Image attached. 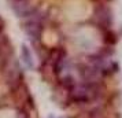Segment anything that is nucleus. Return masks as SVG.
<instances>
[{
  "label": "nucleus",
  "instance_id": "423d86ee",
  "mask_svg": "<svg viewBox=\"0 0 122 118\" xmlns=\"http://www.w3.org/2000/svg\"><path fill=\"white\" fill-rule=\"evenodd\" d=\"M61 85L70 92V91H73L74 88H76L77 84H76V81H74V78H73L71 76H65V77L61 80Z\"/></svg>",
  "mask_w": 122,
  "mask_h": 118
},
{
  "label": "nucleus",
  "instance_id": "20e7f679",
  "mask_svg": "<svg viewBox=\"0 0 122 118\" xmlns=\"http://www.w3.org/2000/svg\"><path fill=\"white\" fill-rule=\"evenodd\" d=\"M95 18H96V25L97 28L102 29L111 28V11L104 6H99L95 10Z\"/></svg>",
  "mask_w": 122,
  "mask_h": 118
},
{
  "label": "nucleus",
  "instance_id": "f03ea898",
  "mask_svg": "<svg viewBox=\"0 0 122 118\" xmlns=\"http://www.w3.org/2000/svg\"><path fill=\"white\" fill-rule=\"evenodd\" d=\"M10 6H11L14 14L22 19H29L33 15H36L39 11L36 7L30 4L29 0H10Z\"/></svg>",
  "mask_w": 122,
  "mask_h": 118
},
{
  "label": "nucleus",
  "instance_id": "6e6552de",
  "mask_svg": "<svg viewBox=\"0 0 122 118\" xmlns=\"http://www.w3.org/2000/svg\"><path fill=\"white\" fill-rule=\"evenodd\" d=\"M50 118H54V117H50Z\"/></svg>",
  "mask_w": 122,
  "mask_h": 118
},
{
  "label": "nucleus",
  "instance_id": "39448f33",
  "mask_svg": "<svg viewBox=\"0 0 122 118\" xmlns=\"http://www.w3.org/2000/svg\"><path fill=\"white\" fill-rule=\"evenodd\" d=\"M21 59H22L23 65L29 69V70H33L34 69V59L32 55V51L26 44H22L21 47Z\"/></svg>",
  "mask_w": 122,
  "mask_h": 118
},
{
  "label": "nucleus",
  "instance_id": "f257e3e1",
  "mask_svg": "<svg viewBox=\"0 0 122 118\" xmlns=\"http://www.w3.org/2000/svg\"><path fill=\"white\" fill-rule=\"evenodd\" d=\"M23 29L26 34L29 36V39L32 40L33 43H37L41 37L43 29H44V21H43V15L37 11L36 15H33L29 19H25L23 22Z\"/></svg>",
  "mask_w": 122,
  "mask_h": 118
},
{
  "label": "nucleus",
  "instance_id": "0eeeda50",
  "mask_svg": "<svg viewBox=\"0 0 122 118\" xmlns=\"http://www.w3.org/2000/svg\"><path fill=\"white\" fill-rule=\"evenodd\" d=\"M17 118H29V114L25 108H19L17 114Z\"/></svg>",
  "mask_w": 122,
  "mask_h": 118
},
{
  "label": "nucleus",
  "instance_id": "7ed1b4c3",
  "mask_svg": "<svg viewBox=\"0 0 122 118\" xmlns=\"http://www.w3.org/2000/svg\"><path fill=\"white\" fill-rule=\"evenodd\" d=\"M66 51L63 48H54L50 54V61L51 65H52V70H54V74H61L62 70L65 69V63H66Z\"/></svg>",
  "mask_w": 122,
  "mask_h": 118
}]
</instances>
